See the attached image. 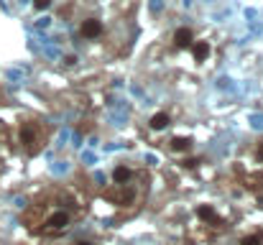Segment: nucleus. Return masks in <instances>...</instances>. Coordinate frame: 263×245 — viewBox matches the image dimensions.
I'll return each mask as SVG.
<instances>
[{"label":"nucleus","mask_w":263,"mask_h":245,"mask_svg":"<svg viewBox=\"0 0 263 245\" xmlns=\"http://www.w3.org/2000/svg\"><path fill=\"white\" fill-rule=\"evenodd\" d=\"M85 204L77 192L57 189L44 194L23 212V225L28 233L39 238H62L72 230V225L82 217Z\"/></svg>","instance_id":"nucleus-1"},{"label":"nucleus","mask_w":263,"mask_h":245,"mask_svg":"<svg viewBox=\"0 0 263 245\" xmlns=\"http://www.w3.org/2000/svg\"><path fill=\"white\" fill-rule=\"evenodd\" d=\"M49 141V128L44 120L39 118H23L15 125V146L26 154V156H39L46 148Z\"/></svg>","instance_id":"nucleus-2"},{"label":"nucleus","mask_w":263,"mask_h":245,"mask_svg":"<svg viewBox=\"0 0 263 245\" xmlns=\"http://www.w3.org/2000/svg\"><path fill=\"white\" fill-rule=\"evenodd\" d=\"M146 189H148V176L130 181V184H110V189H105V199L115 207L138 210L141 202L146 199Z\"/></svg>","instance_id":"nucleus-3"},{"label":"nucleus","mask_w":263,"mask_h":245,"mask_svg":"<svg viewBox=\"0 0 263 245\" xmlns=\"http://www.w3.org/2000/svg\"><path fill=\"white\" fill-rule=\"evenodd\" d=\"M194 217H197V222H199L202 228H210L212 233H220V230L225 228V220L220 217L217 207H212V204H197Z\"/></svg>","instance_id":"nucleus-4"},{"label":"nucleus","mask_w":263,"mask_h":245,"mask_svg":"<svg viewBox=\"0 0 263 245\" xmlns=\"http://www.w3.org/2000/svg\"><path fill=\"white\" fill-rule=\"evenodd\" d=\"M143 176H146V171L138 168V166H130V163H115L112 171H110L112 184H130V181H138Z\"/></svg>","instance_id":"nucleus-5"},{"label":"nucleus","mask_w":263,"mask_h":245,"mask_svg":"<svg viewBox=\"0 0 263 245\" xmlns=\"http://www.w3.org/2000/svg\"><path fill=\"white\" fill-rule=\"evenodd\" d=\"M77 33H80V39H85V41H97V39L105 33V23H102L100 18L89 15V18H85V21H80Z\"/></svg>","instance_id":"nucleus-6"},{"label":"nucleus","mask_w":263,"mask_h":245,"mask_svg":"<svg viewBox=\"0 0 263 245\" xmlns=\"http://www.w3.org/2000/svg\"><path fill=\"white\" fill-rule=\"evenodd\" d=\"M197 36H194V31L189 28V26H181V28H176L174 36H172V46H174L176 51H184V49H189L192 46V41H194Z\"/></svg>","instance_id":"nucleus-7"},{"label":"nucleus","mask_w":263,"mask_h":245,"mask_svg":"<svg viewBox=\"0 0 263 245\" xmlns=\"http://www.w3.org/2000/svg\"><path fill=\"white\" fill-rule=\"evenodd\" d=\"M172 125V115L166 112V110H159V112H154L151 118H148V128L154 130V133H161V130H166Z\"/></svg>","instance_id":"nucleus-8"},{"label":"nucleus","mask_w":263,"mask_h":245,"mask_svg":"<svg viewBox=\"0 0 263 245\" xmlns=\"http://www.w3.org/2000/svg\"><path fill=\"white\" fill-rule=\"evenodd\" d=\"M192 148H194L192 136H174V138L169 141V151H172V154H189Z\"/></svg>","instance_id":"nucleus-9"},{"label":"nucleus","mask_w":263,"mask_h":245,"mask_svg":"<svg viewBox=\"0 0 263 245\" xmlns=\"http://www.w3.org/2000/svg\"><path fill=\"white\" fill-rule=\"evenodd\" d=\"M192 56H194V62H207L210 59V54H212V46H210V41H192Z\"/></svg>","instance_id":"nucleus-10"},{"label":"nucleus","mask_w":263,"mask_h":245,"mask_svg":"<svg viewBox=\"0 0 263 245\" xmlns=\"http://www.w3.org/2000/svg\"><path fill=\"white\" fill-rule=\"evenodd\" d=\"M8 159H10V136L5 128H0V166H5Z\"/></svg>","instance_id":"nucleus-11"},{"label":"nucleus","mask_w":263,"mask_h":245,"mask_svg":"<svg viewBox=\"0 0 263 245\" xmlns=\"http://www.w3.org/2000/svg\"><path fill=\"white\" fill-rule=\"evenodd\" d=\"M238 245H263V230H253V233L240 235Z\"/></svg>","instance_id":"nucleus-12"},{"label":"nucleus","mask_w":263,"mask_h":245,"mask_svg":"<svg viewBox=\"0 0 263 245\" xmlns=\"http://www.w3.org/2000/svg\"><path fill=\"white\" fill-rule=\"evenodd\" d=\"M31 5H33L36 13H46V10L54 5V0H31Z\"/></svg>","instance_id":"nucleus-13"},{"label":"nucleus","mask_w":263,"mask_h":245,"mask_svg":"<svg viewBox=\"0 0 263 245\" xmlns=\"http://www.w3.org/2000/svg\"><path fill=\"white\" fill-rule=\"evenodd\" d=\"M74 245H97V240H89V238H82V240H77Z\"/></svg>","instance_id":"nucleus-14"}]
</instances>
